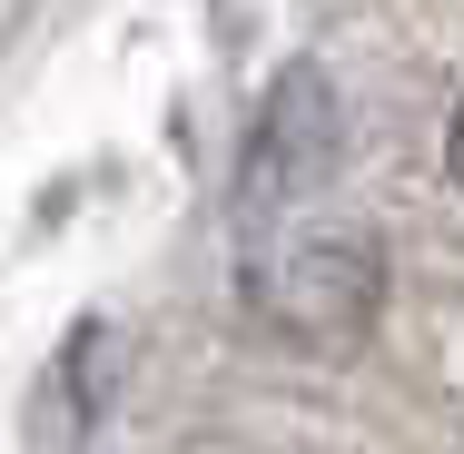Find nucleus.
<instances>
[{
    "mask_svg": "<svg viewBox=\"0 0 464 454\" xmlns=\"http://www.w3.org/2000/svg\"><path fill=\"white\" fill-rule=\"evenodd\" d=\"M445 169H455V188H464V99H455V119H445Z\"/></svg>",
    "mask_w": 464,
    "mask_h": 454,
    "instance_id": "3",
    "label": "nucleus"
},
{
    "mask_svg": "<svg viewBox=\"0 0 464 454\" xmlns=\"http://www.w3.org/2000/svg\"><path fill=\"white\" fill-rule=\"evenodd\" d=\"M326 159H336V99L316 70H286L267 109H257V139H247V159H237V198L257 208V217H277L296 188L326 179Z\"/></svg>",
    "mask_w": 464,
    "mask_h": 454,
    "instance_id": "2",
    "label": "nucleus"
},
{
    "mask_svg": "<svg viewBox=\"0 0 464 454\" xmlns=\"http://www.w3.org/2000/svg\"><path fill=\"white\" fill-rule=\"evenodd\" d=\"M375 296H385V257H375L366 227H296V237L247 257V306L286 346H346V336H366Z\"/></svg>",
    "mask_w": 464,
    "mask_h": 454,
    "instance_id": "1",
    "label": "nucleus"
}]
</instances>
